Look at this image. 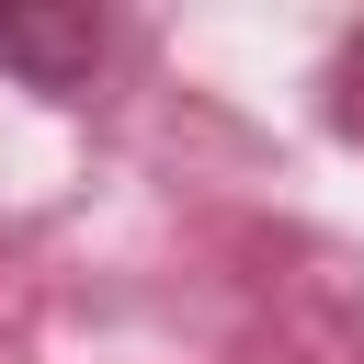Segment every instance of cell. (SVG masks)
Returning a JSON list of instances; mask_svg holds the SVG:
<instances>
[{
  "instance_id": "6da1fadb",
  "label": "cell",
  "mask_w": 364,
  "mask_h": 364,
  "mask_svg": "<svg viewBox=\"0 0 364 364\" xmlns=\"http://www.w3.org/2000/svg\"><path fill=\"white\" fill-rule=\"evenodd\" d=\"M102 57V11H0V68H23L34 91H80Z\"/></svg>"
}]
</instances>
